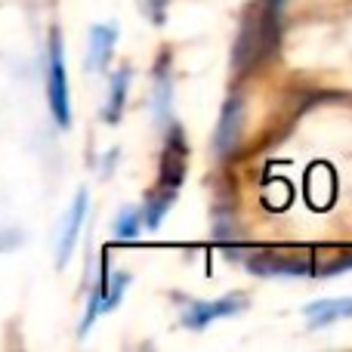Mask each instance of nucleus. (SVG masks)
Segmentation results:
<instances>
[{
  "instance_id": "f03ea898",
  "label": "nucleus",
  "mask_w": 352,
  "mask_h": 352,
  "mask_svg": "<svg viewBox=\"0 0 352 352\" xmlns=\"http://www.w3.org/2000/svg\"><path fill=\"white\" fill-rule=\"evenodd\" d=\"M244 306H248L244 294H226V297H219V300H195V303H188V309L182 312V324L201 331L210 322H217V318H229V316H235V312H241Z\"/></svg>"
},
{
  "instance_id": "9d476101",
  "label": "nucleus",
  "mask_w": 352,
  "mask_h": 352,
  "mask_svg": "<svg viewBox=\"0 0 352 352\" xmlns=\"http://www.w3.org/2000/svg\"><path fill=\"white\" fill-rule=\"evenodd\" d=\"M140 229H142V210H136V207H127V210L118 213L115 235L121 238V241H136V238H140Z\"/></svg>"
},
{
  "instance_id": "7ed1b4c3",
  "label": "nucleus",
  "mask_w": 352,
  "mask_h": 352,
  "mask_svg": "<svg viewBox=\"0 0 352 352\" xmlns=\"http://www.w3.org/2000/svg\"><path fill=\"white\" fill-rule=\"evenodd\" d=\"M127 285H130V275L127 272H115V275L105 272L102 278H99V287L93 291V297H90V309H87L84 322H80V334H87V331H90V324L96 322V316H102V312L115 309V306L121 303Z\"/></svg>"
},
{
  "instance_id": "20e7f679",
  "label": "nucleus",
  "mask_w": 352,
  "mask_h": 352,
  "mask_svg": "<svg viewBox=\"0 0 352 352\" xmlns=\"http://www.w3.org/2000/svg\"><path fill=\"white\" fill-rule=\"evenodd\" d=\"M186 136H182V130L170 127V133H167V142H164V155H161V188H179L182 179H186Z\"/></svg>"
},
{
  "instance_id": "0eeeda50",
  "label": "nucleus",
  "mask_w": 352,
  "mask_h": 352,
  "mask_svg": "<svg viewBox=\"0 0 352 352\" xmlns=\"http://www.w3.org/2000/svg\"><path fill=\"white\" fill-rule=\"evenodd\" d=\"M303 316L309 318L312 328H324L331 322L340 318H352V297H331V300H316L303 309Z\"/></svg>"
},
{
  "instance_id": "6e6552de",
  "label": "nucleus",
  "mask_w": 352,
  "mask_h": 352,
  "mask_svg": "<svg viewBox=\"0 0 352 352\" xmlns=\"http://www.w3.org/2000/svg\"><path fill=\"white\" fill-rule=\"evenodd\" d=\"M241 99H229L223 109V118H219V127H217V148L219 152H232L238 142V136H241Z\"/></svg>"
},
{
  "instance_id": "9b49d317",
  "label": "nucleus",
  "mask_w": 352,
  "mask_h": 352,
  "mask_svg": "<svg viewBox=\"0 0 352 352\" xmlns=\"http://www.w3.org/2000/svg\"><path fill=\"white\" fill-rule=\"evenodd\" d=\"M167 102H170V80H167V74L164 78H155V118L158 121H164L167 118Z\"/></svg>"
},
{
  "instance_id": "f8f14e48",
  "label": "nucleus",
  "mask_w": 352,
  "mask_h": 352,
  "mask_svg": "<svg viewBox=\"0 0 352 352\" xmlns=\"http://www.w3.org/2000/svg\"><path fill=\"white\" fill-rule=\"evenodd\" d=\"M263 6H266L269 12H278L281 6H285V0H263Z\"/></svg>"
},
{
  "instance_id": "ddd939ff",
  "label": "nucleus",
  "mask_w": 352,
  "mask_h": 352,
  "mask_svg": "<svg viewBox=\"0 0 352 352\" xmlns=\"http://www.w3.org/2000/svg\"><path fill=\"white\" fill-rule=\"evenodd\" d=\"M152 3H158V0H152Z\"/></svg>"
},
{
  "instance_id": "1a4fd4ad",
  "label": "nucleus",
  "mask_w": 352,
  "mask_h": 352,
  "mask_svg": "<svg viewBox=\"0 0 352 352\" xmlns=\"http://www.w3.org/2000/svg\"><path fill=\"white\" fill-rule=\"evenodd\" d=\"M127 90H130V68H118L111 74V84H109V99H105V109H102V121H118L124 111V102H127Z\"/></svg>"
},
{
  "instance_id": "39448f33",
  "label": "nucleus",
  "mask_w": 352,
  "mask_h": 352,
  "mask_svg": "<svg viewBox=\"0 0 352 352\" xmlns=\"http://www.w3.org/2000/svg\"><path fill=\"white\" fill-rule=\"evenodd\" d=\"M87 204H90V195H87V188H80V192L74 195L72 207H68L65 219H62V229H59V244H56V263H59V266H65V263L72 260V250H74V244H78L80 226H84V219H87Z\"/></svg>"
},
{
  "instance_id": "423d86ee",
  "label": "nucleus",
  "mask_w": 352,
  "mask_h": 352,
  "mask_svg": "<svg viewBox=\"0 0 352 352\" xmlns=\"http://www.w3.org/2000/svg\"><path fill=\"white\" fill-rule=\"evenodd\" d=\"M115 43H118V25H93L90 28V50H87V59H84L87 72H102L111 59Z\"/></svg>"
},
{
  "instance_id": "f257e3e1",
  "label": "nucleus",
  "mask_w": 352,
  "mask_h": 352,
  "mask_svg": "<svg viewBox=\"0 0 352 352\" xmlns=\"http://www.w3.org/2000/svg\"><path fill=\"white\" fill-rule=\"evenodd\" d=\"M47 99L56 124L68 127L72 124V96H68V72H65V50H62L59 31H50L47 50Z\"/></svg>"
}]
</instances>
